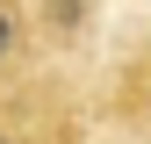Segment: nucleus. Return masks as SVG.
Segmentation results:
<instances>
[{
    "label": "nucleus",
    "instance_id": "nucleus-1",
    "mask_svg": "<svg viewBox=\"0 0 151 144\" xmlns=\"http://www.w3.org/2000/svg\"><path fill=\"white\" fill-rule=\"evenodd\" d=\"M14 65H22V14L0 0V79H7Z\"/></svg>",
    "mask_w": 151,
    "mask_h": 144
},
{
    "label": "nucleus",
    "instance_id": "nucleus-2",
    "mask_svg": "<svg viewBox=\"0 0 151 144\" xmlns=\"http://www.w3.org/2000/svg\"><path fill=\"white\" fill-rule=\"evenodd\" d=\"M0 144H22V130H7V122H0Z\"/></svg>",
    "mask_w": 151,
    "mask_h": 144
}]
</instances>
